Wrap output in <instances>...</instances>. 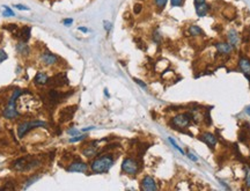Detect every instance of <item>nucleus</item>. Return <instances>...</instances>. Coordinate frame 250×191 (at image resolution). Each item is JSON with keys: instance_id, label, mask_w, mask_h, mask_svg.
<instances>
[{"instance_id": "obj_1", "label": "nucleus", "mask_w": 250, "mask_h": 191, "mask_svg": "<svg viewBox=\"0 0 250 191\" xmlns=\"http://www.w3.org/2000/svg\"><path fill=\"white\" fill-rule=\"evenodd\" d=\"M112 165H114V157H111L110 154H107V155H103V157L95 159L92 162L90 168H92V170H93L94 173L102 174V173H107L111 168Z\"/></svg>"}, {"instance_id": "obj_2", "label": "nucleus", "mask_w": 250, "mask_h": 191, "mask_svg": "<svg viewBox=\"0 0 250 191\" xmlns=\"http://www.w3.org/2000/svg\"><path fill=\"white\" fill-rule=\"evenodd\" d=\"M20 94H21V90L20 89H16L13 95L11 96V98L8 100V103H7V107H6V109L4 110V116L6 118H15L17 115V111H16V106H15V101L17 100V98L20 96Z\"/></svg>"}, {"instance_id": "obj_3", "label": "nucleus", "mask_w": 250, "mask_h": 191, "mask_svg": "<svg viewBox=\"0 0 250 191\" xmlns=\"http://www.w3.org/2000/svg\"><path fill=\"white\" fill-rule=\"evenodd\" d=\"M45 125H47V124L44 123V122H41V121L25 122V123H22L21 125H19V127H17V136H19V138H23V137H25L29 131H31L33 129L45 126Z\"/></svg>"}, {"instance_id": "obj_4", "label": "nucleus", "mask_w": 250, "mask_h": 191, "mask_svg": "<svg viewBox=\"0 0 250 191\" xmlns=\"http://www.w3.org/2000/svg\"><path fill=\"white\" fill-rule=\"evenodd\" d=\"M191 122V115L190 114H180L177 116H175L171 123L175 127L178 129H185L190 125Z\"/></svg>"}, {"instance_id": "obj_5", "label": "nucleus", "mask_w": 250, "mask_h": 191, "mask_svg": "<svg viewBox=\"0 0 250 191\" xmlns=\"http://www.w3.org/2000/svg\"><path fill=\"white\" fill-rule=\"evenodd\" d=\"M138 169H139L138 162L136 160L131 159V157H126L123 161V163H122V170H123L124 173H126V174L134 175L137 174Z\"/></svg>"}, {"instance_id": "obj_6", "label": "nucleus", "mask_w": 250, "mask_h": 191, "mask_svg": "<svg viewBox=\"0 0 250 191\" xmlns=\"http://www.w3.org/2000/svg\"><path fill=\"white\" fill-rule=\"evenodd\" d=\"M75 110H76L75 106L67 107V108L63 109V110L60 111V115H59V122H60V123H65V122L70 121V119L73 117V115H74Z\"/></svg>"}, {"instance_id": "obj_7", "label": "nucleus", "mask_w": 250, "mask_h": 191, "mask_svg": "<svg viewBox=\"0 0 250 191\" xmlns=\"http://www.w3.org/2000/svg\"><path fill=\"white\" fill-rule=\"evenodd\" d=\"M48 84L50 86H53V87H61V86L67 84V78L65 76V74L59 73V74H57V75L53 76L51 80L49 79Z\"/></svg>"}, {"instance_id": "obj_8", "label": "nucleus", "mask_w": 250, "mask_h": 191, "mask_svg": "<svg viewBox=\"0 0 250 191\" xmlns=\"http://www.w3.org/2000/svg\"><path fill=\"white\" fill-rule=\"evenodd\" d=\"M141 189L146 191H154L157 190V183H155V181L151 176H146L141 181Z\"/></svg>"}, {"instance_id": "obj_9", "label": "nucleus", "mask_w": 250, "mask_h": 191, "mask_svg": "<svg viewBox=\"0 0 250 191\" xmlns=\"http://www.w3.org/2000/svg\"><path fill=\"white\" fill-rule=\"evenodd\" d=\"M67 170L71 171V173H86L87 171V165L82 161L72 162L71 165L68 166Z\"/></svg>"}, {"instance_id": "obj_10", "label": "nucleus", "mask_w": 250, "mask_h": 191, "mask_svg": "<svg viewBox=\"0 0 250 191\" xmlns=\"http://www.w3.org/2000/svg\"><path fill=\"white\" fill-rule=\"evenodd\" d=\"M41 60L43 61L44 65L47 66H52L57 63L58 60V57L55 55V53H51V52H43L42 56H41Z\"/></svg>"}, {"instance_id": "obj_11", "label": "nucleus", "mask_w": 250, "mask_h": 191, "mask_svg": "<svg viewBox=\"0 0 250 191\" xmlns=\"http://www.w3.org/2000/svg\"><path fill=\"white\" fill-rule=\"evenodd\" d=\"M30 27L28 25H25V27H22L20 29H17L15 31V36L17 38H20L22 42H27L28 39L30 38Z\"/></svg>"}, {"instance_id": "obj_12", "label": "nucleus", "mask_w": 250, "mask_h": 191, "mask_svg": "<svg viewBox=\"0 0 250 191\" xmlns=\"http://www.w3.org/2000/svg\"><path fill=\"white\" fill-rule=\"evenodd\" d=\"M239 67L241 70L242 72L244 73V75L247 78H249L250 76V60L246 57H242L240 58L239 60Z\"/></svg>"}, {"instance_id": "obj_13", "label": "nucleus", "mask_w": 250, "mask_h": 191, "mask_svg": "<svg viewBox=\"0 0 250 191\" xmlns=\"http://www.w3.org/2000/svg\"><path fill=\"white\" fill-rule=\"evenodd\" d=\"M216 50H218V52L221 53V55H228V53H230L234 49L229 43H226V42L216 43Z\"/></svg>"}, {"instance_id": "obj_14", "label": "nucleus", "mask_w": 250, "mask_h": 191, "mask_svg": "<svg viewBox=\"0 0 250 191\" xmlns=\"http://www.w3.org/2000/svg\"><path fill=\"white\" fill-rule=\"evenodd\" d=\"M227 38H228V43L232 45L233 48L238 47L239 45V35L236 33V30L235 29H230L228 31V34H227Z\"/></svg>"}, {"instance_id": "obj_15", "label": "nucleus", "mask_w": 250, "mask_h": 191, "mask_svg": "<svg viewBox=\"0 0 250 191\" xmlns=\"http://www.w3.org/2000/svg\"><path fill=\"white\" fill-rule=\"evenodd\" d=\"M208 9H210V6H208L206 2L196 5V14H197L199 17L206 16V14L208 13Z\"/></svg>"}, {"instance_id": "obj_16", "label": "nucleus", "mask_w": 250, "mask_h": 191, "mask_svg": "<svg viewBox=\"0 0 250 191\" xmlns=\"http://www.w3.org/2000/svg\"><path fill=\"white\" fill-rule=\"evenodd\" d=\"M203 140L210 146V147H214L216 145V137L214 136L213 133H210V132H205V133H204Z\"/></svg>"}, {"instance_id": "obj_17", "label": "nucleus", "mask_w": 250, "mask_h": 191, "mask_svg": "<svg viewBox=\"0 0 250 191\" xmlns=\"http://www.w3.org/2000/svg\"><path fill=\"white\" fill-rule=\"evenodd\" d=\"M48 81H49V76L47 74H44V73L38 72L36 76H35V82L37 85H47Z\"/></svg>"}, {"instance_id": "obj_18", "label": "nucleus", "mask_w": 250, "mask_h": 191, "mask_svg": "<svg viewBox=\"0 0 250 191\" xmlns=\"http://www.w3.org/2000/svg\"><path fill=\"white\" fill-rule=\"evenodd\" d=\"M189 34L191 35V36H199V35H203L204 31L203 29L200 28L199 25H192L189 27Z\"/></svg>"}, {"instance_id": "obj_19", "label": "nucleus", "mask_w": 250, "mask_h": 191, "mask_svg": "<svg viewBox=\"0 0 250 191\" xmlns=\"http://www.w3.org/2000/svg\"><path fill=\"white\" fill-rule=\"evenodd\" d=\"M96 153H98V148L95 146H89V147H87V148H85L82 151V154L87 157H94V155H96Z\"/></svg>"}, {"instance_id": "obj_20", "label": "nucleus", "mask_w": 250, "mask_h": 191, "mask_svg": "<svg viewBox=\"0 0 250 191\" xmlns=\"http://www.w3.org/2000/svg\"><path fill=\"white\" fill-rule=\"evenodd\" d=\"M16 50L19 53H21V55H27V53H29V47L25 44V42H22V43H19L16 45Z\"/></svg>"}, {"instance_id": "obj_21", "label": "nucleus", "mask_w": 250, "mask_h": 191, "mask_svg": "<svg viewBox=\"0 0 250 191\" xmlns=\"http://www.w3.org/2000/svg\"><path fill=\"white\" fill-rule=\"evenodd\" d=\"M167 1H168V0H154V2H155V5H157L159 12H161L162 9L165 8Z\"/></svg>"}, {"instance_id": "obj_22", "label": "nucleus", "mask_w": 250, "mask_h": 191, "mask_svg": "<svg viewBox=\"0 0 250 191\" xmlns=\"http://www.w3.org/2000/svg\"><path fill=\"white\" fill-rule=\"evenodd\" d=\"M4 28H5V29L9 30V31H12V33H15V31L19 29L17 25H15V23H9V25H5Z\"/></svg>"}, {"instance_id": "obj_23", "label": "nucleus", "mask_w": 250, "mask_h": 191, "mask_svg": "<svg viewBox=\"0 0 250 191\" xmlns=\"http://www.w3.org/2000/svg\"><path fill=\"white\" fill-rule=\"evenodd\" d=\"M168 140H169V143L171 145H173V147H174V148H176L178 151V152L181 153V154H184V151H183L182 148H181V147H180V146H178V144L177 143H176V141H175L174 139H173V138H168Z\"/></svg>"}, {"instance_id": "obj_24", "label": "nucleus", "mask_w": 250, "mask_h": 191, "mask_svg": "<svg viewBox=\"0 0 250 191\" xmlns=\"http://www.w3.org/2000/svg\"><path fill=\"white\" fill-rule=\"evenodd\" d=\"M4 7H5V11H4V13H2L4 16H14V12H13L12 9L9 8V7H7V6H4Z\"/></svg>"}, {"instance_id": "obj_25", "label": "nucleus", "mask_w": 250, "mask_h": 191, "mask_svg": "<svg viewBox=\"0 0 250 191\" xmlns=\"http://www.w3.org/2000/svg\"><path fill=\"white\" fill-rule=\"evenodd\" d=\"M184 2V0H170V4L173 7H181Z\"/></svg>"}, {"instance_id": "obj_26", "label": "nucleus", "mask_w": 250, "mask_h": 191, "mask_svg": "<svg viewBox=\"0 0 250 191\" xmlns=\"http://www.w3.org/2000/svg\"><path fill=\"white\" fill-rule=\"evenodd\" d=\"M86 134H82V136H76L74 138H71L70 139V143H76V141H80V140H84L86 138Z\"/></svg>"}, {"instance_id": "obj_27", "label": "nucleus", "mask_w": 250, "mask_h": 191, "mask_svg": "<svg viewBox=\"0 0 250 191\" xmlns=\"http://www.w3.org/2000/svg\"><path fill=\"white\" fill-rule=\"evenodd\" d=\"M153 39H154L157 43H159L160 41H161V35H160L159 31H155V33L153 34Z\"/></svg>"}, {"instance_id": "obj_28", "label": "nucleus", "mask_w": 250, "mask_h": 191, "mask_svg": "<svg viewBox=\"0 0 250 191\" xmlns=\"http://www.w3.org/2000/svg\"><path fill=\"white\" fill-rule=\"evenodd\" d=\"M141 9H143V6L140 4H137V5H134V7H133V12H134V14H139V13L141 12Z\"/></svg>"}, {"instance_id": "obj_29", "label": "nucleus", "mask_w": 250, "mask_h": 191, "mask_svg": "<svg viewBox=\"0 0 250 191\" xmlns=\"http://www.w3.org/2000/svg\"><path fill=\"white\" fill-rule=\"evenodd\" d=\"M5 59H7V55H6V52L4 50H0V63L4 61Z\"/></svg>"}, {"instance_id": "obj_30", "label": "nucleus", "mask_w": 250, "mask_h": 191, "mask_svg": "<svg viewBox=\"0 0 250 191\" xmlns=\"http://www.w3.org/2000/svg\"><path fill=\"white\" fill-rule=\"evenodd\" d=\"M14 7L17 9H20V11H29V8H28L27 6H23V5H14Z\"/></svg>"}, {"instance_id": "obj_31", "label": "nucleus", "mask_w": 250, "mask_h": 191, "mask_svg": "<svg viewBox=\"0 0 250 191\" xmlns=\"http://www.w3.org/2000/svg\"><path fill=\"white\" fill-rule=\"evenodd\" d=\"M187 155H188V157H189V159H191V160H192V161H195V162L198 161V157H195V155H193L192 153H188Z\"/></svg>"}, {"instance_id": "obj_32", "label": "nucleus", "mask_w": 250, "mask_h": 191, "mask_svg": "<svg viewBox=\"0 0 250 191\" xmlns=\"http://www.w3.org/2000/svg\"><path fill=\"white\" fill-rule=\"evenodd\" d=\"M246 183H247V187L250 188V171L247 173V176H246Z\"/></svg>"}, {"instance_id": "obj_33", "label": "nucleus", "mask_w": 250, "mask_h": 191, "mask_svg": "<svg viewBox=\"0 0 250 191\" xmlns=\"http://www.w3.org/2000/svg\"><path fill=\"white\" fill-rule=\"evenodd\" d=\"M104 28H106L107 31H110V29H111V23H110V22L104 21Z\"/></svg>"}, {"instance_id": "obj_34", "label": "nucleus", "mask_w": 250, "mask_h": 191, "mask_svg": "<svg viewBox=\"0 0 250 191\" xmlns=\"http://www.w3.org/2000/svg\"><path fill=\"white\" fill-rule=\"evenodd\" d=\"M64 25H72L73 23V20L72 19H66V20H64Z\"/></svg>"}, {"instance_id": "obj_35", "label": "nucleus", "mask_w": 250, "mask_h": 191, "mask_svg": "<svg viewBox=\"0 0 250 191\" xmlns=\"http://www.w3.org/2000/svg\"><path fill=\"white\" fill-rule=\"evenodd\" d=\"M134 81H136V82H137V84H138V85L141 86L143 88H146V85H145V84H144V82H143V81H141V80H139V79H134Z\"/></svg>"}, {"instance_id": "obj_36", "label": "nucleus", "mask_w": 250, "mask_h": 191, "mask_svg": "<svg viewBox=\"0 0 250 191\" xmlns=\"http://www.w3.org/2000/svg\"><path fill=\"white\" fill-rule=\"evenodd\" d=\"M68 133H70V134H78L79 131H78V130H68Z\"/></svg>"}, {"instance_id": "obj_37", "label": "nucleus", "mask_w": 250, "mask_h": 191, "mask_svg": "<svg viewBox=\"0 0 250 191\" xmlns=\"http://www.w3.org/2000/svg\"><path fill=\"white\" fill-rule=\"evenodd\" d=\"M203 2H205V0H195V5H199Z\"/></svg>"}, {"instance_id": "obj_38", "label": "nucleus", "mask_w": 250, "mask_h": 191, "mask_svg": "<svg viewBox=\"0 0 250 191\" xmlns=\"http://www.w3.org/2000/svg\"><path fill=\"white\" fill-rule=\"evenodd\" d=\"M79 30H81V31H84V33H86V31H87V28H84V27H80V28H79Z\"/></svg>"}, {"instance_id": "obj_39", "label": "nucleus", "mask_w": 250, "mask_h": 191, "mask_svg": "<svg viewBox=\"0 0 250 191\" xmlns=\"http://www.w3.org/2000/svg\"><path fill=\"white\" fill-rule=\"evenodd\" d=\"M247 114L250 115V107H248V108H247Z\"/></svg>"}]
</instances>
